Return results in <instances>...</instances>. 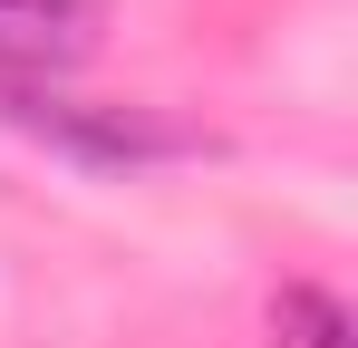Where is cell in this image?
Wrapping results in <instances>:
<instances>
[{
    "label": "cell",
    "instance_id": "6da1fadb",
    "mask_svg": "<svg viewBox=\"0 0 358 348\" xmlns=\"http://www.w3.org/2000/svg\"><path fill=\"white\" fill-rule=\"evenodd\" d=\"M271 348H358V319L320 281H291L271 290Z\"/></svg>",
    "mask_w": 358,
    "mask_h": 348
},
{
    "label": "cell",
    "instance_id": "7a4b0ae2",
    "mask_svg": "<svg viewBox=\"0 0 358 348\" xmlns=\"http://www.w3.org/2000/svg\"><path fill=\"white\" fill-rule=\"evenodd\" d=\"M97 0H0V29H87Z\"/></svg>",
    "mask_w": 358,
    "mask_h": 348
}]
</instances>
